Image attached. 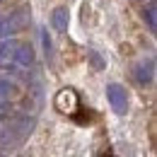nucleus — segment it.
<instances>
[{
	"label": "nucleus",
	"instance_id": "obj_1",
	"mask_svg": "<svg viewBox=\"0 0 157 157\" xmlns=\"http://www.w3.org/2000/svg\"><path fill=\"white\" fill-rule=\"evenodd\" d=\"M106 97H109V101H111V106H114L116 114L123 116V114L128 111V94H126V90H123L121 85L111 82V85L106 87Z\"/></svg>",
	"mask_w": 157,
	"mask_h": 157
},
{
	"label": "nucleus",
	"instance_id": "obj_9",
	"mask_svg": "<svg viewBox=\"0 0 157 157\" xmlns=\"http://www.w3.org/2000/svg\"><path fill=\"white\" fill-rule=\"evenodd\" d=\"M41 39H44V48H46V56H51V39H48V32H41Z\"/></svg>",
	"mask_w": 157,
	"mask_h": 157
},
{
	"label": "nucleus",
	"instance_id": "obj_3",
	"mask_svg": "<svg viewBox=\"0 0 157 157\" xmlns=\"http://www.w3.org/2000/svg\"><path fill=\"white\" fill-rule=\"evenodd\" d=\"M12 65H17V68H32L34 65V48L29 44H17Z\"/></svg>",
	"mask_w": 157,
	"mask_h": 157
},
{
	"label": "nucleus",
	"instance_id": "obj_7",
	"mask_svg": "<svg viewBox=\"0 0 157 157\" xmlns=\"http://www.w3.org/2000/svg\"><path fill=\"white\" fill-rule=\"evenodd\" d=\"M17 29V20L12 17H0V39H7L10 34H15Z\"/></svg>",
	"mask_w": 157,
	"mask_h": 157
},
{
	"label": "nucleus",
	"instance_id": "obj_4",
	"mask_svg": "<svg viewBox=\"0 0 157 157\" xmlns=\"http://www.w3.org/2000/svg\"><path fill=\"white\" fill-rule=\"evenodd\" d=\"M17 44H20V41H15V39L0 41V68H2V65H12L15 51H17Z\"/></svg>",
	"mask_w": 157,
	"mask_h": 157
},
{
	"label": "nucleus",
	"instance_id": "obj_2",
	"mask_svg": "<svg viewBox=\"0 0 157 157\" xmlns=\"http://www.w3.org/2000/svg\"><path fill=\"white\" fill-rule=\"evenodd\" d=\"M133 78H136L138 85H152V80H155V60L152 58H143L140 63L136 65V70H133Z\"/></svg>",
	"mask_w": 157,
	"mask_h": 157
},
{
	"label": "nucleus",
	"instance_id": "obj_5",
	"mask_svg": "<svg viewBox=\"0 0 157 157\" xmlns=\"http://www.w3.org/2000/svg\"><path fill=\"white\" fill-rule=\"evenodd\" d=\"M17 92H20V87H17L10 78H0V106H5L10 99H15Z\"/></svg>",
	"mask_w": 157,
	"mask_h": 157
},
{
	"label": "nucleus",
	"instance_id": "obj_10",
	"mask_svg": "<svg viewBox=\"0 0 157 157\" xmlns=\"http://www.w3.org/2000/svg\"><path fill=\"white\" fill-rule=\"evenodd\" d=\"M90 56H92V63H94V65H97V68H104V60L99 58L97 53H94V51H92V53H90Z\"/></svg>",
	"mask_w": 157,
	"mask_h": 157
},
{
	"label": "nucleus",
	"instance_id": "obj_6",
	"mask_svg": "<svg viewBox=\"0 0 157 157\" xmlns=\"http://www.w3.org/2000/svg\"><path fill=\"white\" fill-rule=\"evenodd\" d=\"M51 22H53V27L58 32H65L68 29V10L65 7H56L53 15H51Z\"/></svg>",
	"mask_w": 157,
	"mask_h": 157
},
{
	"label": "nucleus",
	"instance_id": "obj_8",
	"mask_svg": "<svg viewBox=\"0 0 157 157\" xmlns=\"http://www.w3.org/2000/svg\"><path fill=\"white\" fill-rule=\"evenodd\" d=\"M143 17H145V22H147L150 32H155V29H157V10H155V2H150V5L143 10Z\"/></svg>",
	"mask_w": 157,
	"mask_h": 157
}]
</instances>
